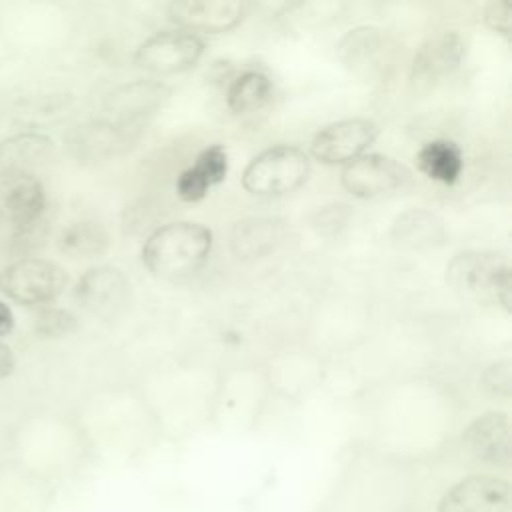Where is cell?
I'll list each match as a JSON object with an SVG mask.
<instances>
[{"instance_id":"obj_1","label":"cell","mask_w":512,"mask_h":512,"mask_svg":"<svg viewBox=\"0 0 512 512\" xmlns=\"http://www.w3.org/2000/svg\"><path fill=\"white\" fill-rule=\"evenodd\" d=\"M212 242V230L200 222H168L144 240L142 264L156 278L182 280L206 264Z\"/></svg>"},{"instance_id":"obj_2","label":"cell","mask_w":512,"mask_h":512,"mask_svg":"<svg viewBox=\"0 0 512 512\" xmlns=\"http://www.w3.org/2000/svg\"><path fill=\"white\" fill-rule=\"evenodd\" d=\"M450 286L464 296L510 310L512 272L508 260L490 250H466L446 266Z\"/></svg>"},{"instance_id":"obj_3","label":"cell","mask_w":512,"mask_h":512,"mask_svg":"<svg viewBox=\"0 0 512 512\" xmlns=\"http://www.w3.org/2000/svg\"><path fill=\"white\" fill-rule=\"evenodd\" d=\"M308 174L310 158L300 146L276 144L248 162L242 186L254 196H282L300 188Z\"/></svg>"},{"instance_id":"obj_4","label":"cell","mask_w":512,"mask_h":512,"mask_svg":"<svg viewBox=\"0 0 512 512\" xmlns=\"http://www.w3.org/2000/svg\"><path fill=\"white\" fill-rule=\"evenodd\" d=\"M68 284L66 270L54 260L26 256L0 272V292L18 304L40 306L56 300Z\"/></svg>"},{"instance_id":"obj_5","label":"cell","mask_w":512,"mask_h":512,"mask_svg":"<svg viewBox=\"0 0 512 512\" xmlns=\"http://www.w3.org/2000/svg\"><path fill=\"white\" fill-rule=\"evenodd\" d=\"M202 54L204 40L198 34L182 28L160 30L138 46L136 64L150 74L168 76L194 68Z\"/></svg>"},{"instance_id":"obj_6","label":"cell","mask_w":512,"mask_h":512,"mask_svg":"<svg viewBox=\"0 0 512 512\" xmlns=\"http://www.w3.org/2000/svg\"><path fill=\"white\" fill-rule=\"evenodd\" d=\"M412 180V172L392 156L362 154L344 164L340 184L356 198H378L404 188Z\"/></svg>"},{"instance_id":"obj_7","label":"cell","mask_w":512,"mask_h":512,"mask_svg":"<svg viewBox=\"0 0 512 512\" xmlns=\"http://www.w3.org/2000/svg\"><path fill=\"white\" fill-rule=\"evenodd\" d=\"M378 136V126L370 118H344L326 124L316 132L310 154L322 164H348L366 154Z\"/></svg>"},{"instance_id":"obj_8","label":"cell","mask_w":512,"mask_h":512,"mask_svg":"<svg viewBox=\"0 0 512 512\" xmlns=\"http://www.w3.org/2000/svg\"><path fill=\"white\" fill-rule=\"evenodd\" d=\"M44 208L46 192L36 174L0 172V224L28 230L42 218Z\"/></svg>"},{"instance_id":"obj_9","label":"cell","mask_w":512,"mask_h":512,"mask_svg":"<svg viewBox=\"0 0 512 512\" xmlns=\"http://www.w3.org/2000/svg\"><path fill=\"white\" fill-rule=\"evenodd\" d=\"M128 292V278L114 266H94L86 270L74 286L76 302L100 318L120 314L128 304Z\"/></svg>"},{"instance_id":"obj_10","label":"cell","mask_w":512,"mask_h":512,"mask_svg":"<svg viewBox=\"0 0 512 512\" xmlns=\"http://www.w3.org/2000/svg\"><path fill=\"white\" fill-rule=\"evenodd\" d=\"M438 512H512L510 486L496 476H468L444 492Z\"/></svg>"},{"instance_id":"obj_11","label":"cell","mask_w":512,"mask_h":512,"mask_svg":"<svg viewBox=\"0 0 512 512\" xmlns=\"http://www.w3.org/2000/svg\"><path fill=\"white\" fill-rule=\"evenodd\" d=\"M248 4L240 0H178L168 6L170 20L188 32H226L246 16Z\"/></svg>"},{"instance_id":"obj_12","label":"cell","mask_w":512,"mask_h":512,"mask_svg":"<svg viewBox=\"0 0 512 512\" xmlns=\"http://www.w3.org/2000/svg\"><path fill=\"white\" fill-rule=\"evenodd\" d=\"M464 40L456 30H444L428 38L414 54L410 80L418 88H430L450 76L464 58Z\"/></svg>"},{"instance_id":"obj_13","label":"cell","mask_w":512,"mask_h":512,"mask_svg":"<svg viewBox=\"0 0 512 512\" xmlns=\"http://www.w3.org/2000/svg\"><path fill=\"white\" fill-rule=\"evenodd\" d=\"M466 450L492 466H506L510 462V420L504 412H486L474 418L464 434Z\"/></svg>"},{"instance_id":"obj_14","label":"cell","mask_w":512,"mask_h":512,"mask_svg":"<svg viewBox=\"0 0 512 512\" xmlns=\"http://www.w3.org/2000/svg\"><path fill=\"white\" fill-rule=\"evenodd\" d=\"M228 172V154L222 144H210L176 178V194L184 202L202 200L208 190L220 184Z\"/></svg>"},{"instance_id":"obj_15","label":"cell","mask_w":512,"mask_h":512,"mask_svg":"<svg viewBox=\"0 0 512 512\" xmlns=\"http://www.w3.org/2000/svg\"><path fill=\"white\" fill-rule=\"evenodd\" d=\"M386 52V36L374 26L354 28L338 44V56L342 64L364 78L382 70Z\"/></svg>"},{"instance_id":"obj_16","label":"cell","mask_w":512,"mask_h":512,"mask_svg":"<svg viewBox=\"0 0 512 512\" xmlns=\"http://www.w3.org/2000/svg\"><path fill=\"white\" fill-rule=\"evenodd\" d=\"M170 88L158 80H134L118 86L106 98V106L122 120H140L154 114L168 98Z\"/></svg>"},{"instance_id":"obj_17","label":"cell","mask_w":512,"mask_h":512,"mask_svg":"<svg viewBox=\"0 0 512 512\" xmlns=\"http://www.w3.org/2000/svg\"><path fill=\"white\" fill-rule=\"evenodd\" d=\"M284 222L274 216H250L232 228L230 248L238 258L254 260L270 254L282 240Z\"/></svg>"},{"instance_id":"obj_18","label":"cell","mask_w":512,"mask_h":512,"mask_svg":"<svg viewBox=\"0 0 512 512\" xmlns=\"http://www.w3.org/2000/svg\"><path fill=\"white\" fill-rule=\"evenodd\" d=\"M52 156V140L38 132H20L0 140V172L34 174Z\"/></svg>"},{"instance_id":"obj_19","label":"cell","mask_w":512,"mask_h":512,"mask_svg":"<svg viewBox=\"0 0 512 512\" xmlns=\"http://www.w3.org/2000/svg\"><path fill=\"white\" fill-rule=\"evenodd\" d=\"M416 166L418 170L440 184H454L464 168V158L462 150L458 148L456 142L436 138L426 142L418 152H416Z\"/></svg>"},{"instance_id":"obj_20","label":"cell","mask_w":512,"mask_h":512,"mask_svg":"<svg viewBox=\"0 0 512 512\" xmlns=\"http://www.w3.org/2000/svg\"><path fill=\"white\" fill-rule=\"evenodd\" d=\"M272 98V80L260 70L240 72L228 86L226 104L234 114L260 110Z\"/></svg>"},{"instance_id":"obj_21","label":"cell","mask_w":512,"mask_h":512,"mask_svg":"<svg viewBox=\"0 0 512 512\" xmlns=\"http://www.w3.org/2000/svg\"><path fill=\"white\" fill-rule=\"evenodd\" d=\"M110 236L96 220H76L68 224L58 240V246L70 258H96L106 252Z\"/></svg>"},{"instance_id":"obj_22","label":"cell","mask_w":512,"mask_h":512,"mask_svg":"<svg viewBox=\"0 0 512 512\" xmlns=\"http://www.w3.org/2000/svg\"><path fill=\"white\" fill-rule=\"evenodd\" d=\"M440 220H436L428 212H408L398 218L396 228H398V238L402 242H408L412 246L428 244L430 240L434 242L436 234H440Z\"/></svg>"},{"instance_id":"obj_23","label":"cell","mask_w":512,"mask_h":512,"mask_svg":"<svg viewBox=\"0 0 512 512\" xmlns=\"http://www.w3.org/2000/svg\"><path fill=\"white\" fill-rule=\"evenodd\" d=\"M76 328V318L64 308H44L34 320L36 334L44 338H60Z\"/></svg>"},{"instance_id":"obj_24","label":"cell","mask_w":512,"mask_h":512,"mask_svg":"<svg viewBox=\"0 0 512 512\" xmlns=\"http://www.w3.org/2000/svg\"><path fill=\"white\" fill-rule=\"evenodd\" d=\"M484 22L494 32L510 38L512 36V2L492 0L484 8Z\"/></svg>"},{"instance_id":"obj_25","label":"cell","mask_w":512,"mask_h":512,"mask_svg":"<svg viewBox=\"0 0 512 512\" xmlns=\"http://www.w3.org/2000/svg\"><path fill=\"white\" fill-rule=\"evenodd\" d=\"M482 388H486L494 396H508L510 394V362L500 360L490 364L482 372Z\"/></svg>"},{"instance_id":"obj_26","label":"cell","mask_w":512,"mask_h":512,"mask_svg":"<svg viewBox=\"0 0 512 512\" xmlns=\"http://www.w3.org/2000/svg\"><path fill=\"white\" fill-rule=\"evenodd\" d=\"M16 368V356L12 348L0 340V380L8 378Z\"/></svg>"},{"instance_id":"obj_27","label":"cell","mask_w":512,"mask_h":512,"mask_svg":"<svg viewBox=\"0 0 512 512\" xmlns=\"http://www.w3.org/2000/svg\"><path fill=\"white\" fill-rule=\"evenodd\" d=\"M14 328V314L6 302L0 300V336L10 334Z\"/></svg>"}]
</instances>
